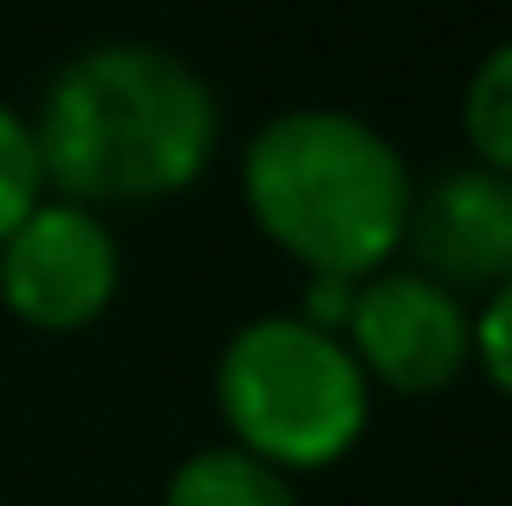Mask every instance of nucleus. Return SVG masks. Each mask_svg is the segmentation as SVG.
I'll return each mask as SVG.
<instances>
[{"label": "nucleus", "instance_id": "20e7f679", "mask_svg": "<svg viewBox=\"0 0 512 506\" xmlns=\"http://www.w3.org/2000/svg\"><path fill=\"white\" fill-rule=\"evenodd\" d=\"M344 351L363 377L402 396H435L474 357V318L448 286L422 273H376L357 279V305L344 318Z\"/></svg>", "mask_w": 512, "mask_h": 506}, {"label": "nucleus", "instance_id": "6e6552de", "mask_svg": "<svg viewBox=\"0 0 512 506\" xmlns=\"http://www.w3.org/2000/svg\"><path fill=\"white\" fill-rule=\"evenodd\" d=\"M461 117H467V143H474L480 169L512 176V39L493 46L487 59L474 65L467 98H461Z\"/></svg>", "mask_w": 512, "mask_h": 506}, {"label": "nucleus", "instance_id": "423d86ee", "mask_svg": "<svg viewBox=\"0 0 512 506\" xmlns=\"http://www.w3.org/2000/svg\"><path fill=\"white\" fill-rule=\"evenodd\" d=\"M402 241L422 260V279L461 299L467 286L493 292L512 279V176L493 169H448L428 182L422 202H409Z\"/></svg>", "mask_w": 512, "mask_h": 506}, {"label": "nucleus", "instance_id": "7ed1b4c3", "mask_svg": "<svg viewBox=\"0 0 512 506\" xmlns=\"http://www.w3.org/2000/svg\"><path fill=\"white\" fill-rule=\"evenodd\" d=\"M214 396L234 448L279 474L331 468L370 422V377L344 351V338L305 325L299 312H273L234 331L214 370Z\"/></svg>", "mask_w": 512, "mask_h": 506}, {"label": "nucleus", "instance_id": "39448f33", "mask_svg": "<svg viewBox=\"0 0 512 506\" xmlns=\"http://www.w3.org/2000/svg\"><path fill=\"white\" fill-rule=\"evenodd\" d=\"M0 299L20 325L78 331L117 299V241L91 208L39 202L0 241Z\"/></svg>", "mask_w": 512, "mask_h": 506}, {"label": "nucleus", "instance_id": "f03ea898", "mask_svg": "<svg viewBox=\"0 0 512 506\" xmlns=\"http://www.w3.org/2000/svg\"><path fill=\"white\" fill-rule=\"evenodd\" d=\"M253 221L299 266L363 279L402 247L409 228V163L376 124L350 111H279L253 130L240 169Z\"/></svg>", "mask_w": 512, "mask_h": 506}, {"label": "nucleus", "instance_id": "1a4fd4ad", "mask_svg": "<svg viewBox=\"0 0 512 506\" xmlns=\"http://www.w3.org/2000/svg\"><path fill=\"white\" fill-rule=\"evenodd\" d=\"M46 202V169H39V137L7 98H0V241Z\"/></svg>", "mask_w": 512, "mask_h": 506}, {"label": "nucleus", "instance_id": "0eeeda50", "mask_svg": "<svg viewBox=\"0 0 512 506\" xmlns=\"http://www.w3.org/2000/svg\"><path fill=\"white\" fill-rule=\"evenodd\" d=\"M163 506H299L292 481L247 448H201L169 474Z\"/></svg>", "mask_w": 512, "mask_h": 506}, {"label": "nucleus", "instance_id": "f257e3e1", "mask_svg": "<svg viewBox=\"0 0 512 506\" xmlns=\"http://www.w3.org/2000/svg\"><path fill=\"white\" fill-rule=\"evenodd\" d=\"M33 137L39 169L65 202H156L208 169L221 111L188 59L117 39L52 72Z\"/></svg>", "mask_w": 512, "mask_h": 506}, {"label": "nucleus", "instance_id": "9d476101", "mask_svg": "<svg viewBox=\"0 0 512 506\" xmlns=\"http://www.w3.org/2000/svg\"><path fill=\"white\" fill-rule=\"evenodd\" d=\"M474 357H480L493 390L512 396V279L487 292V312L474 318Z\"/></svg>", "mask_w": 512, "mask_h": 506}]
</instances>
